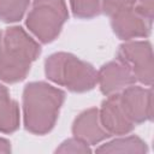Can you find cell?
Instances as JSON below:
<instances>
[{
  "label": "cell",
  "instance_id": "obj_10",
  "mask_svg": "<svg viewBox=\"0 0 154 154\" xmlns=\"http://www.w3.org/2000/svg\"><path fill=\"white\" fill-rule=\"evenodd\" d=\"M72 134L76 138L89 146L97 144L111 135L105 130L100 122L99 109L96 107L83 111L72 124Z\"/></svg>",
  "mask_w": 154,
  "mask_h": 154
},
{
  "label": "cell",
  "instance_id": "obj_4",
  "mask_svg": "<svg viewBox=\"0 0 154 154\" xmlns=\"http://www.w3.org/2000/svg\"><path fill=\"white\" fill-rule=\"evenodd\" d=\"M67 19L65 0H32L25 25L41 43H49L59 36Z\"/></svg>",
  "mask_w": 154,
  "mask_h": 154
},
{
  "label": "cell",
  "instance_id": "obj_5",
  "mask_svg": "<svg viewBox=\"0 0 154 154\" xmlns=\"http://www.w3.org/2000/svg\"><path fill=\"white\" fill-rule=\"evenodd\" d=\"M117 59L129 66L136 81L150 87L154 78L153 49L149 41H126L117 52Z\"/></svg>",
  "mask_w": 154,
  "mask_h": 154
},
{
  "label": "cell",
  "instance_id": "obj_17",
  "mask_svg": "<svg viewBox=\"0 0 154 154\" xmlns=\"http://www.w3.org/2000/svg\"><path fill=\"white\" fill-rule=\"evenodd\" d=\"M136 6L143 14H146L149 19L153 20L154 0H136Z\"/></svg>",
  "mask_w": 154,
  "mask_h": 154
},
{
  "label": "cell",
  "instance_id": "obj_18",
  "mask_svg": "<svg viewBox=\"0 0 154 154\" xmlns=\"http://www.w3.org/2000/svg\"><path fill=\"white\" fill-rule=\"evenodd\" d=\"M11 152V143L8 140L0 137V153H10Z\"/></svg>",
  "mask_w": 154,
  "mask_h": 154
},
{
  "label": "cell",
  "instance_id": "obj_15",
  "mask_svg": "<svg viewBox=\"0 0 154 154\" xmlns=\"http://www.w3.org/2000/svg\"><path fill=\"white\" fill-rule=\"evenodd\" d=\"M57 153H90L91 149L85 142L73 137L64 141L55 150Z\"/></svg>",
  "mask_w": 154,
  "mask_h": 154
},
{
  "label": "cell",
  "instance_id": "obj_2",
  "mask_svg": "<svg viewBox=\"0 0 154 154\" xmlns=\"http://www.w3.org/2000/svg\"><path fill=\"white\" fill-rule=\"evenodd\" d=\"M40 54L41 46L23 28H7L2 32L0 81L10 84L23 81Z\"/></svg>",
  "mask_w": 154,
  "mask_h": 154
},
{
  "label": "cell",
  "instance_id": "obj_9",
  "mask_svg": "<svg viewBox=\"0 0 154 154\" xmlns=\"http://www.w3.org/2000/svg\"><path fill=\"white\" fill-rule=\"evenodd\" d=\"M135 82L136 78L129 66L119 59L108 61L97 71V83L101 93L106 96L119 93Z\"/></svg>",
  "mask_w": 154,
  "mask_h": 154
},
{
  "label": "cell",
  "instance_id": "obj_7",
  "mask_svg": "<svg viewBox=\"0 0 154 154\" xmlns=\"http://www.w3.org/2000/svg\"><path fill=\"white\" fill-rule=\"evenodd\" d=\"M120 103L130 120L137 125L153 119L152 89L129 85L119 91Z\"/></svg>",
  "mask_w": 154,
  "mask_h": 154
},
{
  "label": "cell",
  "instance_id": "obj_8",
  "mask_svg": "<svg viewBox=\"0 0 154 154\" xmlns=\"http://www.w3.org/2000/svg\"><path fill=\"white\" fill-rule=\"evenodd\" d=\"M99 116L102 126L111 136L126 135L136 126L124 111L120 103L119 93L111 94L106 100L102 101L101 108L99 109Z\"/></svg>",
  "mask_w": 154,
  "mask_h": 154
},
{
  "label": "cell",
  "instance_id": "obj_11",
  "mask_svg": "<svg viewBox=\"0 0 154 154\" xmlns=\"http://www.w3.org/2000/svg\"><path fill=\"white\" fill-rule=\"evenodd\" d=\"M19 106L7 90L0 83V132L12 134L19 128Z\"/></svg>",
  "mask_w": 154,
  "mask_h": 154
},
{
  "label": "cell",
  "instance_id": "obj_14",
  "mask_svg": "<svg viewBox=\"0 0 154 154\" xmlns=\"http://www.w3.org/2000/svg\"><path fill=\"white\" fill-rule=\"evenodd\" d=\"M73 16L79 19H91L101 12V0H70Z\"/></svg>",
  "mask_w": 154,
  "mask_h": 154
},
{
  "label": "cell",
  "instance_id": "obj_1",
  "mask_svg": "<svg viewBox=\"0 0 154 154\" xmlns=\"http://www.w3.org/2000/svg\"><path fill=\"white\" fill-rule=\"evenodd\" d=\"M65 91L46 82H30L23 90V119L26 131L46 135L55 125Z\"/></svg>",
  "mask_w": 154,
  "mask_h": 154
},
{
  "label": "cell",
  "instance_id": "obj_19",
  "mask_svg": "<svg viewBox=\"0 0 154 154\" xmlns=\"http://www.w3.org/2000/svg\"><path fill=\"white\" fill-rule=\"evenodd\" d=\"M1 49H2V32L0 31V55H1Z\"/></svg>",
  "mask_w": 154,
  "mask_h": 154
},
{
  "label": "cell",
  "instance_id": "obj_16",
  "mask_svg": "<svg viewBox=\"0 0 154 154\" xmlns=\"http://www.w3.org/2000/svg\"><path fill=\"white\" fill-rule=\"evenodd\" d=\"M136 5V0H101V12L111 17L122 8Z\"/></svg>",
  "mask_w": 154,
  "mask_h": 154
},
{
  "label": "cell",
  "instance_id": "obj_13",
  "mask_svg": "<svg viewBox=\"0 0 154 154\" xmlns=\"http://www.w3.org/2000/svg\"><path fill=\"white\" fill-rule=\"evenodd\" d=\"M30 0H0V20L4 23L19 22L28 7Z\"/></svg>",
  "mask_w": 154,
  "mask_h": 154
},
{
  "label": "cell",
  "instance_id": "obj_3",
  "mask_svg": "<svg viewBox=\"0 0 154 154\" xmlns=\"http://www.w3.org/2000/svg\"><path fill=\"white\" fill-rule=\"evenodd\" d=\"M45 73L49 81L73 93L89 91L97 83L94 66L66 52L51 54L45 61Z\"/></svg>",
  "mask_w": 154,
  "mask_h": 154
},
{
  "label": "cell",
  "instance_id": "obj_12",
  "mask_svg": "<svg viewBox=\"0 0 154 154\" xmlns=\"http://www.w3.org/2000/svg\"><path fill=\"white\" fill-rule=\"evenodd\" d=\"M97 153H147L148 147L144 141H142L138 136H126L116 138L111 142L101 144L96 148Z\"/></svg>",
  "mask_w": 154,
  "mask_h": 154
},
{
  "label": "cell",
  "instance_id": "obj_6",
  "mask_svg": "<svg viewBox=\"0 0 154 154\" xmlns=\"http://www.w3.org/2000/svg\"><path fill=\"white\" fill-rule=\"evenodd\" d=\"M109 18L112 30L120 40L130 41L150 35L153 20L143 14L136 5L122 8Z\"/></svg>",
  "mask_w": 154,
  "mask_h": 154
}]
</instances>
